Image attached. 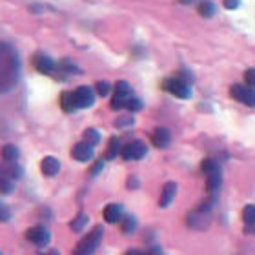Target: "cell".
<instances>
[{"mask_svg":"<svg viewBox=\"0 0 255 255\" xmlns=\"http://www.w3.org/2000/svg\"><path fill=\"white\" fill-rule=\"evenodd\" d=\"M40 170H42L44 175L48 177H53L59 173L60 170V162L55 157H44L42 162H40Z\"/></svg>","mask_w":255,"mask_h":255,"instance_id":"14","label":"cell"},{"mask_svg":"<svg viewBox=\"0 0 255 255\" xmlns=\"http://www.w3.org/2000/svg\"><path fill=\"white\" fill-rule=\"evenodd\" d=\"M13 186H15V179L2 175V179H0V190H2V193H9L13 190Z\"/></svg>","mask_w":255,"mask_h":255,"instance_id":"24","label":"cell"},{"mask_svg":"<svg viewBox=\"0 0 255 255\" xmlns=\"http://www.w3.org/2000/svg\"><path fill=\"white\" fill-rule=\"evenodd\" d=\"M126 97H121V95H113L112 99V108L113 110H123V108H126Z\"/></svg>","mask_w":255,"mask_h":255,"instance_id":"27","label":"cell"},{"mask_svg":"<svg viewBox=\"0 0 255 255\" xmlns=\"http://www.w3.org/2000/svg\"><path fill=\"white\" fill-rule=\"evenodd\" d=\"M126 110H129V112H140L142 110V102L138 101V99H135V97H128L126 101Z\"/></svg>","mask_w":255,"mask_h":255,"instance_id":"25","label":"cell"},{"mask_svg":"<svg viewBox=\"0 0 255 255\" xmlns=\"http://www.w3.org/2000/svg\"><path fill=\"white\" fill-rule=\"evenodd\" d=\"M104 219H106V223L110 224H117L123 221L124 217V212H123V206L121 204H115V202H112V204H108L106 208H104Z\"/></svg>","mask_w":255,"mask_h":255,"instance_id":"11","label":"cell"},{"mask_svg":"<svg viewBox=\"0 0 255 255\" xmlns=\"http://www.w3.org/2000/svg\"><path fill=\"white\" fill-rule=\"evenodd\" d=\"M108 93H110V84H108L106 80H102V82H99V84H97V95L106 97Z\"/></svg>","mask_w":255,"mask_h":255,"instance_id":"28","label":"cell"},{"mask_svg":"<svg viewBox=\"0 0 255 255\" xmlns=\"http://www.w3.org/2000/svg\"><path fill=\"white\" fill-rule=\"evenodd\" d=\"M181 2H184V4H190V2H193V0H181Z\"/></svg>","mask_w":255,"mask_h":255,"instance_id":"35","label":"cell"},{"mask_svg":"<svg viewBox=\"0 0 255 255\" xmlns=\"http://www.w3.org/2000/svg\"><path fill=\"white\" fill-rule=\"evenodd\" d=\"M243 221H245V224H246V230L254 232L255 230V206H252V204L245 206V210H243Z\"/></svg>","mask_w":255,"mask_h":255,"instance_id":"16","label":"cell"},{"mask_svg":"<svg viewBox=\"0 0 255 255\" xmlns=\"http://www.w3.org/2000/svg\"><path fill=\"white\" fill-rule=\"evenodd\" d=\"M115 95H121V97H131V88L128 84L126 80H119L117 84H115Z\"/></svg>","mask_w":255,"mask_h":255,"instance_id":"21","label":"cell"},{"mask_svg":"<svg viewBox=\"0 0 255 255\" xmlns=\"http://www.w3.org/2000/svg\"><path fill=\"white\" fill-rule=\"evenodd\" d=\"M137 228V221L131 217V215H128V217L123 219V232L124 234H133Z\"/></svg>","mask_w":255,"mask_h":255,"instance_id":"23","label":"cell"},{"mask_svg":"<svg viewBox=\"0 0 255 255\" xmlns=\"http://www.w3.org/2000/svg\"><path fill=\"white\" fill-rule=\"evenodd\" d=\"M175 193H177V184L173 181H168L162 188V195H160V208H168L171 204V201L175 199Z\"/></svg>","mask_w":255,"mask_h":255,"instance_id":"13","label":"cell"},{"mask_svg":"<svg viewBox=\"0 0 255 255\" xmlns=\"http://www.w3.org/2000/svg\"><path fill=\"white\" fill-rule=\"evenodd\" d=\"M245 80H246V84H248V86L255 88V68L245 71Z\"/></svg>","mask_w":255,"mask_h":255,"instance_id":"29","label":"cell"},{"mask_svg":"<svg viewBox=\"0 0 255 255\" xmlns=\"http://www.w3.org/2000/svg\"><path fill=\"white\" fill-rule=\"evenodd\" d=\"M59 68H62L64 71H68V73H71V71H79V69L75 68V64H71L69 60H64L62 66H59Z\"/></svg>","mask_w":255,"mask_h":255,"instance_id":"31","label":"cell"},{"mask_svg":"<svg viewBox=\"0 0 255 255\" xmlns=\"http://www.w3.org/2000/svg\"><path fill=\"white\" fill-rule=\"evenodd\" d=\"M166 91H170L171 95H175L177 99H190L191 97V88L186 80L182 79H166L164 84H162Z\"/></svg>","mask_w":255,"mask_h":255,"instance_id":"4","label":"cell"},{"mask_svg":"<svg viewBox=\"0 0 255 255\" xmlns=\"http://www.w3.org/2000/svg\"><path fill=\"white\" fill-rule=\"evenodd\" d=\"M26 239L31 243V245H37V246H44L48 245L49 239H51V234H49L48 228H44V226H33L26 232Z\"/></svg>","mask_w":255,"mask_h":255,"instance_id":"7","label":"cell"},{"mask_svg":"<svg viewBox=\"0 0 255 255\" xmlns=\"http://www.w3.org/2000/svg\"><path fill=\"white\" fill-rule=\"evenodd\" d=\"M102 235H104V232H102V226H95V228H93V232H91L88 237H84V239L80 241L75 252H77L79 255H90V254H93V252L99 248V245H101Z\"/></svg>","mask_w":255,"mask_h":255,"instance_id":"3","label":"cell"},{"mask_svg":"<svg viewBox=\"0 0 255 255\" xmlns=\"http://www.w3.org/2000/svg\"><path fill=\"white\" fill-rule=\"evenodd\" d=\"M86 223H88V217H86L84 213H80L79 217L71 221V230H73V232H80V230L84 228Z\"/></svg>","mask_w":255,"mask_h":255,"instance_id":"26","label":"cell"},{"mask_svg":"<svg viewBox=\"0 0 255 255\" xmlns=\"http://www.w3.org/2000/svg\"><path fill=\"white\" fill-rule=\"evenodd\" d=\"M119 153H123L121 138L112 137V138H110V144H108V148H106V159H115Z\"/></svg>","mask_w":255,"mask_h":255,"instance_id":"17","label":"cell"},{"mask_svg":"<svg viewBox=\"0 0 255 255\" xmlns=\"http://www.w3.org/2000/svg\"><path fill=\"white\" fill-rule=\"evenodd\" d=\"M33 66L37 68L38 73H44V75H51L57 69L55 60L49 55H44V53H37L33 57Z\"/></svg>","mask_w":255,"mask_h":255,"instance_id":"9","label":"cell"},{"mask_svg":"<svg viewBox=\"0 0 255 255\" xmlns=\"http://www.w3.org/2000/svg\"><path fill=\"white\" fill-rule=\"evenodd\" d=\"M71 157L75 160H79V162H88V160L93 157V146L90 142H79L71 149Z\"/></svg>","mask_w":255,"mask_h":255,"instance_id":"10","label":"cell"},{"mask_svg":"<svg viewBox=\"0 0 255 255\" xmlns=\"http://www.w3.org/2000/svg\"><path fill=\"white\" fill-rule=\"evenodd\" d=\"M230 93H232V97H234L235 101L243 102L246 106L255 108V88H252V86L234 84L232 90H230Z\"/></svg>","mask_w":255,"mask_h":255,"instance_id":"5","label":"cell"},{"mask_svg":"<svg viewBox=\"0 0 255 255\" xmlns=\"http://www.w3.org/2000/svg\"><path fill=\"white\" fill-rule=\"evenodd\" d=\"M170 140H171V135L166 128H157V129L151 133V142H153L155 148H159V149L166 148V146L170 144Z\"/></svg>","mask_w":255,"mask_h":255,"instance_id":"12","label":"cell"},{"mask_svg":"<svg viewBox=\"0 0 255 255\" xmlns=\"http://www.w3.org/2000/svg\"><path fill=\"white\" fill-rule=\"evenodd\" d=\"M202 171L206 173V188L210 193H215V191L221 188V181H223V173H221V168L213 159H206L202 162Z\"/></svg>","mask_w":255,"mask_h":255,"instance_id":"2","label":"cell"},{"mask_svg":"<svg viewBox=\"0 0 255 255\" xmlns=\"http://www.w3.org/2000/svg\"><path fill=\"white\" fill-rule=\"evenodd\" d=\"M239 2L241 0H224V7H226V9H237V7H239Z\"/></svg>","mask_w":255,"mask_h":255,"instance_id":"33","label":"cell"},{"mask_svg":"<svg viewBox=\"0 0 255 255\" xmlns=\"http://www.w3.org/2000/svg\"><path fill=\"white\" fill-rule=\"evenodd\" d=\"M22 168L18 164H15V162H7V164L4 166V170H2V175H7L11 177V179H18V177H22Z\"/></svg>","mask_w":255,"mask_h":255,"instance_id":"20","label":"cell"},{"mask_svg":"<svg viewBox=\"0 0 255 255\" xmlns=\"http://www.w3.org/2000/svg\"><path fill=\"white\" fill-rule=\"evenodd\" d=\"M73 93H75V101H77V106L79 108L93 106V102H95V91L91 90L90 86H79Z\"/></svg>","mask_w":255,"mask_h":255,"instance_id":"8","label":"cell"},{"mask_svg":"<svg viewBox=\"0 0 255 255\" xmlns=\"http://www.w3.org/2000/svg\"><path fill=\"white\" fill-rule=\"evenodd\" d=\"M115 126L117 128H126V126H133V119L131 117H123L115 121Z\"/></svg>","mask_w":255,"mask_h":255,"instance_id":"30","label":"cell"},{"mask_svg":"<svg viewBox=\"0 0 255 255\" xmlns=\"http://www.w3.org/2000/svg\"><path fill=\"white\" fill-rule=\"evenodd\" d=\"M146 153H148V148L140 140H133L123 148V157L126 160H140Z\"/></svg>","mask_w":255,"mask_h":255,"instance_id":"6","label":"cell"},{"mask_svg":"<svg viewBox=\"0 0 255 255\" xmlns=\"http://www.w3.org/2000/svg\"><path fill=\"white\" fill-rule=\"evenodd\" d=\"M18 79V59L9 44H0V91H7Z\"/></svg>","mask_w":255,"mask_h":255,"instance_id":"1","label":"cell"},{"mask_svg":"<svg viewBox=\"0 0 255 255\" xmlns=\"http://www.w3.org/2000/svg\"><path fill=\"white\" fill-rule=\"evenodd\" d=\"M2 159H4V162H16V159H18V148H16L15 144H5L4 148H2Z\"/></svg>","mask_w":255,"mask_h":255,"instance_id":"18","label":"cell"},{"mask_svg":"<svg viewBox=\"0 0 255 255\" xmlns=\"http://www.w3.org/2000/svg\"><path fill=\"white\" fill-rule=\"evenodd\" d=\"M215 11H217V7H215V4H213L212 0H204V2L199 4V15L204 16V18L213 16L215 15Z\"/></svg>","mask_w":255,"mask_h":255,"instance_id":"19","label":"cell"},{"mask_svg":"<svg viewBox=\"0 0 255 255\" xmlns=\"http://www.w3.org/2000/svg\"><path fill=\"white\" fill-rule=\"evenodd\" d=\"M84 140L86 142H90L91 146H97V144L101 142V133L97 131V129H86L84 131Z\"/></svg>","mask_w":255,"mask_h":255,"instance_id":"22","label":"cell"},{"mask_svg":"<svg viewBox=\"0 0 255 255\" xmlns=\"http://www.w3.org/2000/svg\"><path fill=\"white\" fill-rule=\"evenodd\" d=\"M0 219H2V221H7V219H9V212H7V206H5V204H0Z\"/></svg>","mask_w":255,"mask_h":255,"instance_id":"34","label":"cell"},{"mask_svg":"<svg viewBox=\"0 0 255 255\" xmlns=\"http://www.w3.org/2000/svg\"><path fill=\"white\" fill-rule=\"evenodd\" d=\"M102 168H104V160L99 159L95 162V164H93V168H91V175H97V173H99V171H101Z\"/></svg>","mask_w":255,"mask_h":255,"instance_id":"32","label":"cell"},{"mask_svg":"<svg viewBox=\"0 0 255 255\" xmlns=\"http://www.w3.org/2000/svg\"><path fill=\"white\" fill-rule=\"evenodd\" d=\"M60 106H62V110L66 113H71V112H75V110H79L73 91H64L62 95H60Z\"/></svg>","mask_w":255,"mask_h":255,"instance_id":"15","label":"cell"}]
</instances>
